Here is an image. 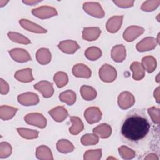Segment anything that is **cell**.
<instances>
[{"mask_svg": "<svg viewBox=\"0 0 160 160\" xmlns=\"http://www.w3.org/2000/svg\"><path fill=\"white\" fill-rule=\"evenodd\" d=\"M59 98L61 101L66 103L68 105L71 106L76 101V93L72 90H67L61 92L59 94Z\"/></svg>", "mask_w": 160, "mask_h": 160, "instance_id": "cell-24", "label": "cell"}, {"mask_svg": "<svg viewBox=\"0 0 160 160\" xmlns=\"http://www.w3.org/2000/svg\"><path fill=\"white\" fill-rule=\"evenodd\" d=\"M123 16H113L109 19L106 23V29L111 33L116 32L121 26Z\"/></svg>", "mask_w": 160, "mask_h": 160, "instance_id": "cell-14", "label": "cell"}, {"mask_svg": "<svg viewBox=\"0 0 160 160\" xmlns=\"http://www.w3.org/2000/svg\"><path fill=\"white\" fill-rule=\"evenodd\" d=\"M142 64L144 69L148 72H152L154 71L156 67V61L152 56H146L142 59Z\"/></svg>", "mask_w": 160, "mask_h": 160, "instance_id": "cell-30", "label": "cell"}, {"mask_svg": "<svg viewBox=\"0 0 160 160\" xmlns=\"http://www.w3.org/2000/svg\"><path fill=\"white\" fill-rule=\"evenodd\" d=\"M101 29L98 27L86 28L82 31V38L88 41L97 39L101 34Z\"/></svg>", "mask_w": 160, "mask_h": 160, "instance_id": "cell-15", "label": "cell"}, {"mask_svg": "<svg viewBox=\"0 0 160 160\" xmlns=\"http://www.w3.org/2000/svg\"><path fill=\"white\" fill-rule=\"evenodd\" d=\"M39 2V1H30V2H24V3H26V4H31V3H35L36 4V3H38Z\"/></svg>", "mask_w": 160, "mask_h": 160, "instance_id": "cell-44", "label": "cell"}, {"mask_svg": "<svg viewBox=\"0 0 160 160\" xmlns=\"http://www.w3.org/2000/svg\"><path fill=\"white\" fill-rule=\"evenodd\" d=\"M36 157L39 159H53L51 150L45 146H41L37 148Z\"/></svg>", "mask_w": 160, "mask_h": 160, "instance_id": "cell-28", "label": "cell"}, {"mask_svg": "<svg viewBox=\"0 0 160 160\" xmlns=\"http://www.w3.org/2000/svg\"><path fill=\"white\" fill-rule=\"evenodd\" d=\"M1 118L4 121L11 119L17 112L18 109L7 106H1L0 108Z\"/></svg>", "mask_w": 160, "mask_h": 160, "instance_id": "cell-27", "label": "cell"}, {"mask_svg": "<svg viewBox=\"0 0 160 160\" xmlns=\"http://www.w3.org/2000/svg\"><path fill=\"white\" fill-rule=\"evenodd\" d=\"M84 114L86 121L91 124L99 122L102 117V112L98 107L88 108Z\"/></svg>", "mask_w": 160, "mask_h": 160, "instance_id": "cell-6", "label": "cell"}, {"mask_svg": "<svg viewBox=\"0 0 160 160\" xmlns=\"http://www.w3.org/2000/svg\"><path fill=\"white\" fill-rule=\"evenodd\" d=\"M112 130L109 125L101 124L93 129V132L101 138H107L111 136Z\"/></svg>", "mask_w": 160, "mask_h": 160, "instance_id": "cell-22", "label": "cell"}, {"mask_svg": "<svg viewBox=\"0 0 160 160\" xmlns=\"http://www.w3.org/2000/svg\"><path fill=\"white\" fill-rule=\"evenodd\" d=\"M18 102L23 106H33L39 102V98L37 94L32 92H26L18 96Z\"/></svg>", "mask_w": 160, "mask_h": 160, "instance_id": "cell-10", "label": "cell"}, {"mask_svg": "<svg viewBox=\"0 0 160 160\" xmlns=\"http://www.w3.org/2000/svg\"><path fill=\"white\" fill-rule=\"evenodd\" d=\"M12 152L11 145L6 142H2L0 144V158H6L10 156Z\"/></svg>", "mask_w": 160, "mask_h": 160, "instance_id": "cell-37", "label": "cell"}, {"mask_svg": "<svg viewBox=\"0 0 160 160\" xmlns=\"http://www.w3.org/2000/svg\"><path fill=\"white\" fill-rule=\"evenodd\" d=\"M71 121L72 123V126L69 128V132L73 135H77L84 129V125L82 121L78 118L75 116L71 117Z\"/></svg>", "mask_w": 160, "mask_h": 160, "instance_id": "cell-25", "label": "cell"}, {"mask_svg": "<svg viewBox=\"0 0 160 160\" xmlns=\"http://www.w3.org/2000/svg\"><path fill=\"white\" fill-rule=\"evenodd\" d=\"M119 152L124 159H131L135 156V152L124 146L119 148Z\"/></svg>", "mask_w": 160, "mask_h": 160, "instance_id": "cell-36", "label": "cell"}, {"mask_svg": "<svg viewBox=\"0 0 160 160\" xmlns=\"http://www.w3.org/2000/svg\"><path fill=\"white\" fill-rule=\"evenodd\" d=\"M48 112L54 119V120L57 122L62 121L68 115L67 110L62 106H58L50 110Z\"/></svg>", "mask_w": 160, "mask_h": 160, "instance_id": "cell-19", "label": "cell"}, {"mask_svg": "<svg viewBox=\"0 0 160 160\" xmlns=\"http://www.w3.org/2000/svg\"><path fill=\"white\" fill-rule=\"evenodd\" d=\"M57 149L59 152L62 153H68L74 150L73 144L66 139L59 140L56 144Z\"/></svg>", "mask_w": 160, "mask_h": 160, "instance_id": "cell-29", "label": "cell"}, {"mask_svg": "<svg viewBox=\"0 0 160 160\" xmlns=\"http://www.w3.org/2000/svg\"><path fill=\"white\" fill-rule=\"evenodd\" d=\"M111 58L117 62L124 61L126 58V49L122 44H119L114 46L111 51Z\"/></svg>", "mask_w": 160, "mask_h": 160, "instance_id": "cell-17", "label": "cell"}, {"mask_svg": "<svg viewBox=\"0 0 160 160\" xmlns=\"http://www.w3.org/2000/svg\"><path fill=\"white\" fill-rule=\"evenodd\" d=\"M83 9L88 14L93 17L102 18L104 16V12L98 2H86L83 5Z\"/></svg>", "mask_w": 160, "mask_h": 160, "instance_id": "cell-4", "label": "cell"}, {"mask_svg": "<svg viewBox=\"0 0 160 160\" xmlns=\"http://www.w3.org/2000/svg\"><path fill=\"white\" fill-rule=\"evenodd\" d=\"M9 92L8 84L2 79H1V94H6Z\"/></svg>", "mask_w": 160, "mask_h": 160, "instance_id": "cell-41", "label": "cell"}, {"mask_svg": "<svg viewBox=\"0 0 160 160\" xmlns=\"http://www.w3.org/2000/svg\"><path fill=\"white\" fill-rule=\"evenodd\" d=\"M34 16L40 19H46L58 15V12L54 8L49 6H41L32 11Z\"/></svg>", "mask_w": 160, "mask_h": 160, "instance_id": "cell-5", "label": "cell"}, {"mask_svg": "<svg viewBox=\"0 0 160 160\" xmlns=\"http://www.w3.org/2000/svg\"><path fill=\"white\" fill-rule=\"evenodd\" d=\"M54 81L58 88L64 86L68 82V78L66 73L58 72L54 76Z\"/></svg>", "mask_w": 160, "mask_h": 160, "instance_id": "cell-33", "label": "cell"}, {"mask_svg": "<svg viewBox=\"0 0 160 160\" xmlns=\"http://www.w3.org/2000/svg\"><path fill=\"white\" fill-rule=\"evenodd\" d=\"M100 79L106 82H111L115 80L117 76L116 69L109 64H104L99 71Z\"/></svg>", "mask_w": 160, "mask_h": 160, "instance_id": "cell-2", "label": "cell"}, {"mask_svg": "<svg viewBox=\"0 0 160 160\" xmlns=\"http://www.w3.org/2000/svg\"><path fill=\"white\" fill-rule=\"evenodd\" d=\"M151 124L144 109H134L129 111L121 123L123 141L132 146L138 144L147 137Z\"/></svg>", "mask_w": 160, "mask_h": 160, "instance_id": "cell-1", "label": "cell"}, {"mask_svg": "<svg viewBox=\"0 0 160 160\" xmlns=\"http://www.w3.org/2000/svg\"><path fill=\"white\" fill-rule=\"evenodd\" d=\"M157 44L156 41L153 38H146L141 42L137 44L136 49L138 51L142 52L145 51H149L153 49Z\"/></svg>", "mask_w": 160, "mask_h": 160, "instance_id": "cell-16", "label": "cell"}, {"mask_svg": "<svg viewBox=\"0 0 160 160\" xmlns=\"http://www.w3.org/2000/svg\"><path fill=\"white\" fill-rule=\"evenodd\" d=\"M24 121L29 124L36 126L40 128H44L46 126V119L42 114L31 113L24 117Z\"/></svg>", "mask_w": 160, "mask_h": 160, "instance_id": "cell-3", "label": "cell"}, {"mask_svg": "<svg viewBox=\"0 0 160 160\" xmlns=\"http://www.w3.org/2000/svg\"><path fill=\"white\" fill-rule=\"evenodd\" d=\"M101 51L97 47H91L86 49L85 52L86 57L91 61H96L101 56Z\"/></svg>", "mask_w": 160, "mask_h": 160, "instance_id": "cell-32", "label": "cell"}, {"mask_svg": "<svg viewBox=\"0 0 160 160\" xmlns=\"http://www.w3.org/2000/svg\"><path fill=\"white\" fill-rule=\"evenodd\" d=\"M99 138L95 134H87L81 138V143L84 146L96 144L98 142Z\"/></svg>", "mask_w": 160, "mask_h": 160, "instance_id": "cell-35", "label": "cell"}, {"mask_svg": "<svg viewBox=\"0 0 160 160\" xmlns=\"http://www.w3.org/2000/svg\"><path fill=\"white\" fill-rule=\"evenodd\" d=\"M144 31V29L141 27L130 26L124 32L123 38L126 41L131 42L134 41V39L137 38L139 36L142 34Z\"/></svg>", "mask_w": 160, "mask_h": 160, "instance_id": "cell-11", "label": "cell"}, {"mask_svg": "<svg viewBox=\"0 0 160 160\" xmlns=\"http://www.w3.org/2000/svg\"><path fill=\"white\" fill-rule=\"evenodd\" d=\"M144 159H158V158L156 156V154H149L147 157H146Z\"/></svg>", "mask_w": 160, "mask_h": 160, "instance_id": "cell-43", "label": "cell"}, {"mask_svg": "<svg viewBox=\"0 0 160 160\" xmlns=\"http://www.w3.org/2000/svg\"><path fill=\"white\" fill-rule=\"evenodd\" d=\"M134 96L128 91H124L118 96V105L122 109L129 108L134 104Z\"/></svg>", "mask_w": 160, "mask_h": 160, "instance_id": "cell-7", "label": "cell"}, {"mask_svg": "<svg viewBox=\"0 0 160 160\" xmlns=\"http://www.w3.org/2000/svg\"><path fill=\"white\" fill-rule=\"evenodd\" d=\"M34 89L39 91L44 98H49L52 96L54 93V89L52 83L46 81H42L34 86Z\"/></svg>", "mask_w": 160, "mask_h": 160, "instance_id": "cell-9", "label": "cell"}, {"mask_svg": "<svg viewBox=\"0 0 160 160\" xmlns=\"http://www.w3.org/2000/svg\"><path fill=\"white\" fill-rule=\"evenodd\" d=\"M148 111L153 122L158 124L159 123V109L151 107L148 109Z\"/></svg>", "mask_w": 160, "mask_h": 160, "instance_id": "cell-39", "label": "cell"}, {"mask_svg": "<svg viewBox=\"0 0 160 160\" xmlns=\"http://www.w3.org/2000/svg\"><path fill=\"white\" fill-rule=\"evenodd\" d=\"M9 53L14 61L18 62H25L31 59L28 52L23 49H13L9 51Z\"/></svg>", "mask_w": 160, "mask_h": 160, "instance_id": "cell-8", "label": "cell"}, {"mask_svg": "<svg viewBox=\"0 0 160 160\" xmlns=\"http://www.w3.org/2000/svg\"><path fill=\"white\" fill-rule=\"evenodd\" d=\"M114 3L117 4L119 7L121 8H129L131 6H132L134 1H113Z\"/></svg>", "mask_w": 160, "mask_h": 160, "instance_id": "cell-40", "label": "cell"}, {"mask_svg": "<svg viewBox=\"0 0 160 160\" xmlns=\"http://www.w3.org/2000/svg\"><path fill=\"white\" fill-rule=\"evenodd\" d=\"M72 73L74 76L78 78H89L91 76V69L83 64H78L72 68Z\"/></svg>", "mask_w": 160, "mask_h": 160, "instance_id": "cell-18", "label": "cell"}, {"mask_svg": "<svg viewBox=\"0 0 160 160\" xmlns=\"http://www.w3.org/2000/svg\"><path fill=\"white\" fill-rule=\"evenodd\" d=\"M159 88L158 87V88L156 89V91H154V98H156V101H157V102H158V103H159Z\"/></svg>", "mask_w": 160, "mask_h": 160, "instance_id": "cell-42", "label": "cell"}, {"mask_svg": "<svg viewBox=\"0 0 160 160\" xmlns=\"http://www.w3.org/2000/svg\"><path fill=\"white\" fill-rule=\"evenodd\" d=\"M19 134L24 138L26 139H34L38 136L39 132L32 129H29L26 128H18L17 129Z\"/></svg>", "mask_w": 160, "mask_h": 160, "instance_id": "cell-34", "label": "cell"}, {"mask_svg": "<svg viewBox=\"0 0 160 160\" xmlns=\"http://www.w3.org/2000/svg\"><path fill=\"white\" fill-rule=\"evenodd\" d=\"M101 149L89 150L86 151L84 155V159H99L101 158Z\"/></svg>", "mask_w": 160, "mask_h": 160, "instance_id": "cell-38", "label": "cell"}, {"mask_svg": "<svg viewBox=\"0 0 160 160\" xmlns=\"http://www.w3.org/2000/svg\"><path fill=\"white\" fill-rule=\"evenodd\" d=\"M19 24L24 29L28 31L36 33H45L47 32V30L44 28H42L37 24L28 21V19H21L19 21Z\"/></svg>", "mask_w": 160, "mask_h": 160, "instance_id": "cell-13", "label": "cell"}, {"mask_svg": "<svg viewBox=\"0 0 160 160\" xmlns=\"http://www.w3.org/2000/svg\"><path fill=\"white\" fill-rule=\"evenodd\" d=\"M51 54L49 49L46 48L39 49L36 52V59L38 62L42 64L45 65L51 61Z\"/></svg>", "mask_w": 160, "mask_h": 160, "instance_id": "cell-23", "label": "cell"}, {"mask_svg": "<svg viewBox=\"0 0 160 160\" xmlns=\"http://www.w3.org/2000/svg\"><path fill=\"white\" fill-rule=\"evenodd\" d=\"M81 94L84 99L86 101H91L94 99L97 95L96 90L89 86H82L81 88Z\"/></svg>", "mask_w": 160, "mask_h": 160, "instance_id": "cell-26", "label": "cell"}, {"mask_svg": "<svg viewBox=\"0 0 160 160\" xmlns=\"http://www.w3.org/2000/svg\"><path fill=\"white\" fill-rule=\"evenodd\" d=\"M14 78L19 81L22 82H29L34 80L32 76V69L30 68H26L16 71L14 74Z\"/></svg>", "mask_w": 160, "mask_h": 160, "instance_id": "cell-20", "label": "cell"}, {"mask_svg": "<svg viewBox=\"0 0 160 160\" xmlns=\"http://www.w3.org/2000/svg\"><path fill=\"white\" fill-rule=\"evenodd\" d=\"M58 48L60 50L66 54H73L79 49L80 47L76 41L66 40L60 42L58 44Z\"/></svg>", "mask_w": 160, "mask_h": 160, "instance_id": "cell-12", "label": "cell"}, {"mask_svg": "<svg viewBox=\"0 0 160 160\" xmlns=\"http://www.w3.org/2000/svg\"><path fill=\"white\" fill-rule=\"evenodd\" d=\"M131 70L132 71V78L136 81L142 79L145 75L144 68L142 64L139 62H134L130 66Z\"/></svg>", "mask_w": 160, "mask_h": 160, "instance_id": "cell-21", "label": "cell"}, {"mask_svg": "<svg viewBox=\"0 0 160 160\" xmlns=\"http://www.w3.org/2000/svg\"><path fill=\"white\" fill-rule=\"evenodd\" d=\"M8 36L11 41L15 42L21 43L23 44H28L31 43V41L28 38L24 36L22 34L18 32H9L8 33Z\"/></svg>", "mask_w": 160, "mask_h": 160, "instance_id": "cell-31", "label": "cell"}]
</instances>
